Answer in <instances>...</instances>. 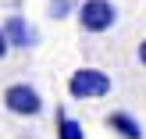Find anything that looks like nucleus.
<instances>
[{
	"label": "nucleus",
	"instance_id": "f257e3e1",
	"mask_svg": "<svg viewBox=\"0 0 146 139\" xmlns=\"http://www.w3.org/2000/svg\"><path fill=\"white\" fill-rule=\"evenodd\" d=\"M114 21H118V7L111 4V0H82L78 4V25H82V32H107V29H114Z\"/></svg>",
	"mask_w": 146,
	"mask_h": 139
},
{
	"label": "nucleus",
	"instance_id": "f03ea898",
	"mask_svg": "<svg viewBox=\"0 0 146 139\" xmlns=\"http://www.w3.org/2000/svg\"><path fill=\"white\" fill-rule=\"evenodd\" d=\"M68 93L75 100H96L111 93V75L100 68H78L75 75L68 78Z\"/></svg>",
	"mask_w": 146,
	"mask_h": 139
},
{
	"label": "nucleus",
	"instance_id": "7ed1b4c3",
	"mask_svg": "<svg viewBox=\"0 0 146 139\" xmlns=\"http://www.w3.org/2000/svg\"><path fill=\"white\" fill-rule=\"evenodd\" d=\"M4 107L11 114H18V118H36V114L43 111V96L29 82H14V86L4 89Z\"/></svg>",
	"mask_w": 146,
	"mask_h": 139
},
{
	"label": "nucleus",
	"instance_id": "20e7f679",
	"mask_svg": "<svg viewBox=\"0 0 146 139\" xmlns=\"http://www.w3.org/2000/svg\"><path fill=\"white\" fill-rule=\"evenodd\" d=\"M4 32H7V39H11V47H18V50H29L36 43V29L29 25L21 14H11V18L4 21Z\"/></svg>",
	"mask_w": 146,
	"mask_h": 139
},
{
	"label": "nucleus",
	"instance_id": "39448f33",
	"mask_svg": "<svg viewBox=\"0 0 146 139\" xmlns=\"http://www.w3.org/2000/svg\"><path fill=\"white\" fill-rule=\"evenodd\" d=\"M107 128H111L118 139H143V125L128 111H111L107 114Z\"/></svg>",
	"mask_w": 146,
	"mask_h": 139
},
{
	"label": "nucleus",
	"instance_id": "423d86ee",
	"mask_svg": "<svg viewBox=\"0 0 146 139\" xmlns=\"http://www.w3.org/2000/svg\"><path fill=\"white\" fill-rule=\"evenodd\" d=\"M57 139H86L82 121H75V118H68L64 111H57Z\"/></svg>",
	"mask_w": 146,
	"mask_h": 139
},
{
	"label": "nucleus",
	"instance_id": "0eeeda50",
	"mask_svg": "<svg viewBox=\"0 0 146 139\" xmlns=\"http://www.w3.org/2000/svg\"><path fill=\"white\" fill-rule=\"evenodd\" d=\"M71 7H75V0H50L46 11H50V18H68Z\"/></svg>",
	"mask_w": 146,
	"mask_h": 139
},
{
	"label": "nucleus",
	"instance_id": "6e6552de",
	"mask_svg": "<svg viewBox=\"0 0 146 139\" xmlns=\"http://www.w3.org/2000/svg\"><path fill=\"white\" fill-rule=\"evenodd\" d=\"M7 50H11V39H7L4 25H0V61H4V57H7Z\"/></svg>",
	"mask_w": 146,
	"mask_h": 139
},
{
	"label": "nucleus",
	"instance_id": "1a4fd4ad",
	"mask_svg": "<svg viewBox=\"0 0 146 139\" xmlns=\"http://www.w3.org/2000/svg\"><path fill=\"white\" fill-rule=\"evenodd\" d=\"M135 54H139V64H143V68H146V39L139 43V50H135Z\"/></svg>",
	"mask_w": 146,
	"mask_h": 139
}]
</instances>
